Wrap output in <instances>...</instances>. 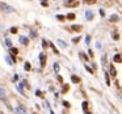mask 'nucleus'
Segmentation results:
<instances>
[{"mask_svg": "<svg viewBox=\"0 0 122 114\" xmlns=\"http://www.w3.org/2000/svg\"><path fill=\"white\" fill-rule=\"evenodd\" d=\"M0 9L3 12H5V13H12V12H15V8L11 5H8V4L3 3V1H0Z\"/></svg>", "mask_w": 122, "mask_h": 114, "instance_id": "1", "label": "nucleus"}, {"mask_svg": "<svg viewBox=\"0 0 122 114\" xmlns=\"http://www.w3.org/2000/svg\"><path fill=\"white\" fill-rule=\"evenodd\" d=\"M54 71H55V72H59V64H58V63H54Z\"/></svg>", "mask_w": 122, "mask_h": 114, "instance_id": "15", "label": "nucleus"}, {"mask_svg": "<svg viewBox=\"0 0 122 114\" xmlns=\"http://www.w3.org/2000/svg\"><path fill=\"white\" fill-rule=\"evenodd\" d=\"M81 105H83V109H84V110H87V108H88V104H87V101H84V102H83Z\"/></svg>", "mask_w": 122, "mask_h": 114, "instance_id": "20", "label": "nucleus"}, {"mask_svg": "<svg viewBox=\"0 0 122 114\" xmlns=\"http://www.w3.org/2000/svg\"><path fill=\"white\" fill-rule=\"evenodd\" d=\"M85 16H87V19H88V20H89V19H92V17H93V13H92V12H89V11H87Z\"/></svg>", "mask_w": 122, "mask_h": 114, "instance_id": "9", "label": "nucleus"}, {"mask_svg": "<svg viewBox=\"0 0 122 114\" xmlns=\"http://www.w3.org/2000/svg\"><path fill=\"white\" fill-rule=\"evenodd\" d=\"M67 19L68 20H75V15L74 13H68L67 15Z\"/></svg>", "mask_w": 122, "mask_h": 114, "instance_id": "12", "label": "nucleus"}, {"mask_svg": "<svg viewBox=\"0 0 122 114\" xmlns=\"http://www.w3.org/2000/svg\"><path fill=\"white\" fill-rule=\"evenodd\" d=\"M11 33H12V34H16V33H17V28H11Z\"/></svg>", "mask_w": 122, "mask_h": 114, "instance_id": "19", "label": "nucleus"}, {"mask_svg": "<svg viewBox=\"0 0 122 114\" xmlns=\"http://www.w3.org/2000/svg\"><path fill=\"white\" fill-rule=\"evenodd\" d=\"M16 111H17L19 114H26V109L24 108V105H19V106L16 108Z\"/></svg>", "mask_w": 122, "mask_h": 114, "instance_id": "2", "label": "nucleus"}, {"mask_svg": "<svg viewBox=\"0 0 122 114\" xmlns=\"http://www.w3.org/2000/svg\"><path fill=\"white\" fill-rule=\"evenodd\" d=\"M5 46H8V47L11 49V47H12V41L7 38V40H5Z\"/></svg>", "mask_w": 122, "mask_h": 114, "instance_id": "8", "label": "nucleus"}, {"mask_svg": "<svg viewBox=\"0 0 122 114\" xmlns=\"http://www.w3.org/2000/svg\"><path fill=\"white\" fill-rule=\"evenodd\" d=\"M79 41H80V37H76V38H74V40H72V42H74V43H77Z\"/></svg>", "mask_w": 122, "mask_h": 114, "instance_id": "23", "label": "nucleus"}, {"mask_svg": "<svg viewBox=\"0 0 122 114\" xmlns=\"http://www.w3.org/2000/svg\"><path fill=\"white\" fill-rule=\"evenodd\" d=\"M71 30H75V32H80V30H81V25H71Z\"/></svg>", "mask_w": 122, "mask_h": 114, "instance_id": "3", "label": "nucleus"}, {"mask_svg": "<svg viewBox=\"0 0 122 114\" xmlns=\"http://www.w3.org/2000/svg\"><path fill=\"white\" fill-rule=\"evenodd\" d=\"M114 60H116V62H119V60H121V56H119L118 54H117V55L114 56Z\"/></svg>", "mask_w": 122, "mask_h": 114, "instance_id": "21", "label": "nucleus"}, {"mask_svg": "<svg viewBox=\"0 0 122 114\" xmlns=\"http://www.w3.org/2000/svg\"><path fill=\"white\" fill-rule=\"evenodd\" d=\"M17 53H19V50H17L16 47H11V54L12 55H17Z\"/></svg>", "mask_w": 122, "mask_h": 114, "instance_id": "6", "label": "nucleus"}, {"mask_svg": "<svg viewBox=\"0 0 122 114\" xmlns=\"http://www.w3.org/2000/svg\"><path fill=\"white\" fill-rule=\"evenodd\" d=\"M110 21H113V22L118 21V16H117V15H112V16H110Z\"/></svg>", "mask_w": 122, "mask_h": 114, "instance_id": "5", "label": "nucleus"}, {"mask_svg": "<svg viewBox=\"0 0 122 114\" xmlns=\"http://www.w3.org/2000/svg\"><path fill=\"white\" fill-rule=\"evenodd\" d=\"M110 74H112V76H116V75H117V74H116V68H114L113 66L110 67Z\"/></svg>", "mask_w": 122, "mask_h": 114, "instance_id": "10", "label": "nucleus"}, {"mask_svg": "<svg viewBox=\"0 0 122 114\" xmlns=\"http://www.w3.org/2000/svg\"><path fill=\"white\" fill-rule=\"evenodd\" d=\"M24 69H26V71H29V69H30V64L28 63V62L24 64Z\"/></svg>", "mask_w": 122, "mask_h": 114, "instance_id": "16", "label": "nucleus"}, {"mask_svg": "<svg viewBox=\"0 0 122 114\" xmlns=\"http://www.w3.org/2000/svg\"><path fill=\"white\" fill-rule=\"evenodd\" d=\"M5 60L8 62V64H9V66H12V64H13V60H12V58H11V56H5Z\"/></svg>", "mask_w": 122, "mask_h": 114, "instance_id": "7", "label": "nucleus"}, {"mask_svg": "<svg viewBox=\"0 0 122 114\" xmlns=\"http://www.w3.org/2000/svg\"><path fill=\"white\" fill-rule=\"evenodd\" d=\"M63 105H64V106H66V108H68V106H70V104H68V102H67V101H63Z\"/></svg>", "mask_w": 122, "mask_h": 114, "instance_id": "25", "label": "nucleus"}, {"mask_svg": "<svg viewBox=\"0 0 122 114\" xmlns=\"http://www.w3.org/2000/svg\"><path fill=\"white\" fill-rule=\"evenodd\" d=\"M4 94H5V90H4V88H0V97H3Z\"/></svg>", "mask_w": 122, "mask_h": 114, "instance_id": "18", "label": "nucleus"}, {"mask_svg": "<svg viewBox=\"0 0 122 114\" xmlns=\"http://www.w3.org/2000/svg\"><path fill=\"white\" fill-rule=\"evenodd\" d=\"M100 15H101V16H105V12H104L102 9H100Z\"/></svg>", "mask_w": 122, "mask_h": 114, "instance_id": "27", "label": "nucleus"}, {"mask_svg": "<svg viewBox=\"0 0 122 114\" xmlns=\"http://www.w3.org/2000/svg\"><path fill=\"white\" fill-rule=\"evenodd\" d=\"M40 59H41V64L43 66V64H45V56H43V54H41V55H40Z\"/></svg>", "mask_w": 122, "mask_h": 114, "instance_id": "13", "label": "nucleus"}, {"mask_svg": "<svg viewBox=\"0 0 122 114\" xmlns=\"http://www.w3.org/2000/svg\"><path fill=\"white\" fill-rule=\"evenodd\" d=\"M105 81H106V85H110V80H109V75L105 74Z\"/></svg>", "mask_w": 122, "mask_h": 114, "instance_id": "11", "label": "nucleus"}, {"mask_svg": "<svg viewBox=\"0 0 122 114\" xmlns=\"http://www.w3.org/2000/svg\"><path fill=\"white\" fill-rule=\"evenodd\" d=\"M71 79H72V81H74V83H79L80 81V79H79V77H76V76H72Z\"/></svg>", "mask_w": 122, "mask_h": 114, "instance_id": "17", "label": "nucleus"}, {"mask_svg": "<svg viewBox=\"0 0 122 114\" xmlns=\"http://www.w3.org/2000/svg\"><path fill=\"white\" fill-rule=\"evenodd\" d=\"M56 19L61 20V21H63V20H64V16H62V15H58V16H56Z\"/></svg>", "mask_w": 122, "mask_h": 114, "instance_id": "22", "label": "nucleus"}, {"mask_svg": "<svg viewBox=\"0 0 122 114\" xmlns=\"http://www.w3.org/2000/svg\"><path fill=\"white\" fill-rule=\"evenodd\" d=\"M87 114H91V113H87Z\"/></svg>", "mask_w": 122, "mask_h": 114, "instance_id": "30", "label": "nucleus"}, {"mask_svg": "<svg viewBox=\"0 0 122 114\" xmlns=\"http://www.w3.org/2000/svg\"><path fill=\"white\" fill-rule=\"evenodd\" d=\"M42 42H43V43H42V46H43V47H46V46H47V43H46V41H42Z\"/></svg>", "mask_w": 122, "mask_h": 114, "instance_id": "28", "label": "nucleus"}, {"mask_svg": "<svg viewBox=\"0 0 122 114\" xmlns=\"http://www.w3.org/2000/svg\"><path fill=\"white\" fill-rule=\"evenodd\" d=\"M20 42H21L22 45H28V42H29V40H28L26 37H24V35H22V37H20Z\"/></svg>", "mask_w": 122, "mask_h": 114, "instance_id": "4", "label": "nucleus"}, {"mask_svg": "<svg viewBox=\"0 0 122 114\" xmlns=\"http://www.w3.org/2000/svg\"><path fill=\"white\" fill-rule=\"evenodd\" d=\"M85 43H89V35H87V37H85Z\"/></svg>", "mask_w": 122, "mask_h": 114, "instance_id": "26", "label": "nucleus"}, {"mask_svg": "<svg viewBox=\"0 0 122 114\" xmlns=\"http://www.w3.org/2000/svg\"><path fill=\"white\" fill-rule=\"evenodd\" d=\"M58 43H59V45L62 46V47H67V45H66V43H64V42H63V41H62V40H58Z\"/></svg>", "mask_w": 122, "mask_h": 114, "instance_id": "14", "label": "nucleus"}, {"mask_svg": "<svg viewBox=\"0 0 122 114\" xmlns=\"http://www.w3.org/2000/svg\"><path fill=\"white\" fill-rule=\"evenodd\" d=\"M85 1H87V3H89V1H92V3H93V1H95V0H85Z\"/></svg>", "mask_w": 122, "mask_h": 114, "instance_id": "29", "label": "nucleus"}, {"mask_svg": "<svg viewBox=\"0 0 122 114\" xmlns=\"http://www.w3.org/2000/svg\"><path fill=\"white\" fill-rule=\"evenodd\" d=\"M85 69H87V71L89 72V74H93V71H92V69H91V68H89V67H88V66H85Z\"/></svg>", "mask_w": 122, "mask_h": 114, "instance_id": "24", "label": "nucleus"}]
</instances>
